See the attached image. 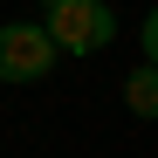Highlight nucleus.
<instances>
[{
    "instance_id": "1",
    "label": "nucleus",
    "mask_w": 158,
    "mask_h": 158,
    "mask_svg": "<svg viewBox=\"0 0 158 158\" xmlns=\"http://www.w3.org/2000/svg\"><path fill=\"white\" fill-rule=\"evenodd\" d=\"M41 35L55 41V55H96V48L117 41V7H103V0H62V7H48Z\"/></svg>"
},
{
    "instance_id": "2",
    "label": "nucleus",
    "mask_w": 158,
    "mask_h": 158,
    "mask_svg": "<svg viewBox=\"0 0 158 158\" xmlns=\"http://www.w3.org/2000/svg\"><path fill=\"white\" fill-rule=\"evenodd\" d=\"M55 69V41L41 21H0V83H41Z\"/></svg>"
},
{
    "instance_id": "3",
    "label": "nucleus",
    "mask_w": 158,
    "mask_h": 158,
    "mask_svg": "<svg viewBox=\"0 0 158 158\" xmlns=\"http://www.w3.org/2000/svg\"><path fill=\"white\" fill-rule=\"evenodd\" d=\"M124 103H131V117H151V110H158V76H151V62H138V69H131Z\"/></svg>"
},
{
    "instance_id": "4",
    "label": "nucleus",
    "mask_w": 158,
    "mask_h": 158,
    "mask_svg": "<svg viewBox=\"0 0 158 158\" xmlns=\"http://www.w3.org/2000/svg\"><path fill=\"white\" fill-rule=\"evenodd\" d=\"M138 48H144V62H151V48H158V21H151V14L138 21Z\"/></svg>"
},
{
    "instance_id": "5",
    "label": "nucleus",
    "mask_w": 158,
    "mask_h": 158,
    "mask_svg": "<svg viewBox=\"0 0 158 158\" xmlns=\"http://www.w3.org/2000/svg\"><path fill=\"white\" fill-rule=\"evenodd\" d=\"M41 7H62V0H41Z\"/></svg>"
}]
</instances>
